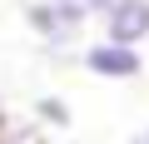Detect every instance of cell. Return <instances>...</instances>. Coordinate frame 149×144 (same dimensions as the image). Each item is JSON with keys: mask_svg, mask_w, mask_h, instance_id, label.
Masks as SVG:
<instances>
[{"mask_svg": "<svg viewBox=\"0 0 149 144\" xmlns=\"http://www.w3.org/2000/svg\"><path fill=\"white\" fill-rule=\"evenodd\" d=\"M90 10H85V0H30L25 5V25H30V35L45 45V50H55V55H65V50H74L85 40V30H90Z\"/></svg>", "mask_w": 149, "mask_h": 144, "instance_id": "6da1fadb", "label": "cell"}, {"mask_svg": "<svg viewBox=\"0 0 149 144\" xmlns=\"http://www.w3.org/2000/svg\"><path fill=\"white\" fill-rule=\"evenodd\" d=\"M80 70H90L95 80H114V85H129L144 75V45H119V40H90L80 50Z\"/></svg>", "mask_w": 149, "mask_h": 144, "instance_id": "7a4b0ae2", "label": "cell"}, {"mask_svg": "<svg viewBox=\"0 0 149 144\" xmlns=\"http://www.w3.org/2000/svg\"><path fill=\"white\" fill-rule=\"evenodd\" d=\"M100 30L119 45H149V0H114L100 15Z\"/></svg>", "mask_w": 149, "mask_h": 144, "instance_id": "3957f363", "label": "cell"}, {"mask_svg": "<svg viewBox=\"0 0 149 144\" xmlns=\"http://www.w3.org/2000/svg\"><path fill=\"white\" fill-rule=\"evenodd\" d=\"M30 119H35L40 129H70V124H74V114H70V104H65L60 95H35Z\"/></svg>", "mask_w": 149, "mask_h": 144, "instance_id": "277c9868", "label": "cell"}, {"mask_svg": "<svg viewBox=\"0 0 149 144\" xmlns=\"http://www.w3.org/2000/svg\"><path fill=\"white\" fill-rule=\"evenodd\" d=\"M0 144H45V129H40L35 119H10V114H5V124H0Z\"/></svg>", "mask_w": 149, "mask_h": 144, "instance_id": "5b68a950", "label": "cell"}, {"mask_svg": "<svg viewBox=\"0 0 149 144\" xmlns=\"http://www.w3.org/2000/svg\"><path fill=\"white\" fill-rule=\"evenodd\" d=\"M109 5H114V0H85V10H90V15H95V20H100V15H104V10H109Z\"/></svg>", "mask_w": 149, "mask_h": 144, "instance_id": "8992f818", "label": "cell"}, {"mask_svg": "<svg viewBox=\"0 0 149 144\" xmlns=\"http://www.w3.org/2000/svg\"><path fill=\"white\" fill-rule=\"evenodd\" d=\"M129 144H149V129H139V134H129Z\"/></svg>", "mask_w": 149, "mask_h": 144, "instance_id": "52a82bcc", "label": "cell"}, {"mask_svg": "<svg viewBox=\"0 0 149 144\" xmlns=\"http://www.w3.org/2000/svg\"><path fill=\"white\" fill-rule=\"evenodd\" d=\"M0 124H5V99H0Z\"/></svg>", "mask_w": 149, "mask_h": 144, "instance_id": "ba28073f", "label": "cell"}]
</instances>
